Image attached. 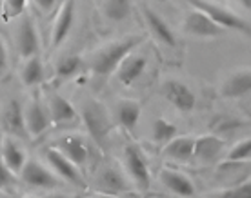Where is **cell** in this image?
Instances as JSON below:
<instances>
[{
	"instance_id": "8992f818",
	"label": "cell",
	"mask_w": 251,
	"mask_h": 198,
	"mask_svg": "<svg viewBox=\"0 0 251 198\" xmlns=\"http://www.w3.org/2000/svg\"><path fill=\"white\" fill-rule=\"evenodd\" d=\"M186 31L195 35V37L202 38H213L220 37L226 33V27L219 25L215 20H211L206 13H202L201 9H195L186 17Z\"/></svg>"
},
{
	"instance_id": "277c9868",
	"label": "cell",
	"mask_w": 251,
	"mask_h": 198,
	"mask_svg": "<svg viewBox=\"0 0 251 198\" xmlns=\"http://www.w3.org/2000/svg\"><path fill=\"white\" fill-rule=\"evenodd\" d=\"M124 160H126V167L131 174V178L135 180L142 191H148L150 189V169H148V162L142 156L140 149L137 146H126L124 149Z\"/></svg>"
},
{
	"instance_id": "5bb4252c",
	"label": "cell",
	"mask_w": 251,
	"mask_h": 198,
	"mask_svg": "<svg viewBox=\"0 0 251 198\" xmlns=\"http://www.w3.org/2000/svg\"><path fill=\"white\" fill-rule=\"evenodd\" d=\"M251 91V71H240V73L231 74L224 86H222V95L227 99H239Z\"/></svg>"
},
{
	"instance_id": "8fae6325",
	"label": "cell",
	"mask_w": 251,
	"mask_h": 198,
	"mask_svg": "<svg viewBox=\"0 0 251 198\" xmlns=\"http://www.w3.org/2000/svg\"><path fill=\"white\" fill-rule=\"evenodd\" d=\"M73 22H75V0H66L58 13L55 27H53V46L55 48L66 40L73 27Z\"/></svg>"
},
{
	"instance_id": "4fadbf2b",
	"label": "cell",
	"mask_w": 251,
	"mask_h": 198,
	"mask_svg": "<svg viewBox=\"0 0 251 198\" xmlns=\"http://www.w3.org/2000/svg\"><path fill=\"white\" fill-rule=\"evenodd\" d=\"M160 180L171 193H175L178 197H191V195H195L193 184L182 173H176V171H171V169H162L160 171Z\"/></svg>"
},
{
	"instance_id": "83f0119b",
	"label": "cell",
	"mask_w": 251,
	"mask_h": 198,
	"mask_svg": "<svg viewBox=\"0 0 251 198\" xmlns=\"http://www.w3.org/2000/svg\"><path fill=\"white\" fill-rule=\"evenodd\" d=\"M251 156V140H244V142L237 144L235 148L227 153V162H242Z\"/></svg>"
},
{
	"instance_id": "d6a6232c",
	"label": "cell",
	"mask_w": 251,
	"mask_h": 198,
	"mask_svg": "<svg viewBox=\"0 0 251 198\" xmlns=\"http://www.w3.org/2000/svg\"><path fill=\"white\" fill-rule=\"evenodd\" d=\"M37 2V6L40 7V9H44V11H50L51 7L55 6V2L57 0H35Z\"/></svg>"
},
{
	"instance_id": "ffe728a7",
	"label": "cell",
	"mask_w": 251,
	"mask_h": 198,
	"mask_svg": "<svg viewBox=\"0 0 251 198\" xmlns=\"http://www.w3.org/2000/svg\"><path fill=\"white\" fill-rule=\"evenodd\" d=\"M144 15H146V20H148V24H150L151 31L153 35L160 40V42L168 44V46H175V35L173 31L170 29V25L164 22V19L160 15H157L155 11H151V9H144Z\"/></svg>"
},
{
	"instance_id": "3957f363",
	"label": "cell",
	"mask_w": 251,
	"mask_h": 198,
	"mask_svg": "<svg viewBox=\"0 0 251 198\" xmlns=\"http://www.w3.org/2000/svg\"><path fill=\"white\" fill-rule=\"evenodd\" d=\"M46 158L50 162V166L53 167L64 180H68L69 184H73V186H76V187H86L84 178H82L80 171H78V166H76L75 162L69 160L68 156L64 155L58 148L46 149Z\"/></svg>"
},
{
	"instance_id": "9c48e42d",
	"label": "cell",
	"mask_w": 251,
	"mask_h": 198,
	"mask_svg": "<svg viewBox=\"0 0 251 198\" xmlns=\"http://www.w3.org/2000/svg\"><path fill=\"white\" fill-rule=\"evenodd\" d=\"M57 148L62 151L64 155L68 156L69 160L75 162L78 167L84 166L89 158L88 144L84 142L80 136H75V135L64 136V138H60V140L57 142Z\"/></svg>"
},
{
	"instance_id": "cb8c5ba5",
	"label": "cell",
	"mask_w": 251,
	"mask_h": 198,
	"mask_svg": "<svg viewBox=\"0 0 251 198\" xmlns=\"http://www.w3.org/2000/svg\"><path fill=\"white\" fill-rule=\"evenodd\" d=\"M22 80L25 86H37L44 80V66L38 60L37 56H31L22 71Z\"/></svg>"
},
{
	"instance_id": "603a6c76",
	"label": "cell",
	"mask_w": 251,
	"mask_h": 198,
	"mask_svg": "<svg viewBox=\"0 0 251 198\" xmlns=\"http://www.w3.org/2000/svg\"><path fill=\"white\" fill-rule=\"evenodd\" d=\"M104 13L109 20L113 22H122L129 17L131 13V0H106L104 4Z\"/></svg>"
},
{
	"instance_id": "7c38bea8",
	"label": "cell",
	"mask_w": 251,
	"mask_h": 198,
	"mask_svg": "<svg viewBox=\"0 0 251 198\" xmlns=\"http://www.w3.org/2000/svg\"><path fill=\"white\" fill-rule=\"evenodd\" d=\"M17 44H19L20 55L25 56V58L35 56V53L38 51V35L35 25H33V22L29 19H24L20 22Z\"/></svg>"
},
{
	"instance_id": "ba28073f",
	"label": "cell",
	"mask_w": 251,
	"mask_h": 198,
	"mask_svg": "<svg viewBox=\"0 0 251 198\" xmlns=\"http://www.w3.org/2000/svg\"><path fill=\"white\" fill-rule=\"evenodd\" d=\"M22 180L27 186L33 187H42V189H53L58 186V180L53 173H50L42 164L37 160H27L22 167Z\"/></svg>"
},
{
	"instance_id": "ac0fdd59",
	"label": "cell",
	"mask_w": 251,
	"mask_h": 198,
	"mask_svg": "<svg viewBox=\"0 0 251 198\" xmlns=\"http://www.w3.org/2000/svg\"><path fill=\"white\" fill-rule=\"evenodd\" d=\"M146 64L148 62H146L144 56H129V58H124L119 69V80L124 86H131L133 82L137 80V78H140V74L144 73Z\"/></svg>"
},
{
	"instance_id": "7a4b0ae2",
	"label": "cell",
	"mask_w": 251,
	"mask_h": 198,
	"mask_svg": "<svg viewBox=\"0 0 251 198\" xmlns=\"http://www.w3.org/2000/svg\"><path fill=\"white\" fill-rule=\"evenodd\" d=\"M137 44H138V38H127V40L107 46L106 50L100 51L99 56L95 58L93 71L97 74H100V76L111 74L122 64V60H124L126 56L131 53V50Z\"/></svg>"
},
{
	"instance_id": "52a82bcc",
	"label": "cell",
	"mask_w": 251,
	"mask_h": 198,
	"mask_svg": "<svg viewBox=\"0 0 251 198\" xmlns=\"http://www.w3.org/2000/svg\"><path fill=\"white\" fill-rule=\"evenodd\" d=\"M162 95L168 99L170 104H173L178 109V111L188 113L191 111L197 104V99H195L193 91L189 89L186 84L178 80H168L162 87Z\"/></svg>"
},
{
	"instance_id": "d6986e66",
	"label": "cell",
	"mask_w": 251,
	"mask_h": 198,
	"mask_svg": "<svg viewBox=\"0 0 251 198\" xmlns=\"http://www.w3.org/2000/svg\"><path fill=\"white\" fill-rule=\"evenodd\" d=\"M50 113L51 120L57 124H64V122H71L76 118V111L73 104L66 100L60 95H51L50 99Z\"/></svg>"
},
{
	"instance_id": "4dcf8cb0",
	"label": "cell",
	"mask_w": 251,
	"mask_h": 198,
	"mask_svg": "<svg viewBox=\"0 0 251 198\" xmlns=\"http://www.w3.org/2000/svg\"><path fill=\"white\" fill-rule=\"evenodd\" d=\"M27 0H6V19H13V17H19L20 13L25 9Z\"/></svg>"
},
{
	"instance_id": "836d02e7",
	"label": "cell",
	"mask_w": 251,
	"mask_h": 198,
	"mask_svg": "<svg viewBox=\"0 0 251 198\" xmlns=\"http://www.w3.org/2000/svg\"><path fill=\"white\" fill-rule=\"evenodd\" d=\"M237 2H240L244 7H248V9H251V0H237Z\"/></svg>"
},
{
	"instance_id": "1f68e13d",
	"label": "cell",
	"mask_w": 251,
	"mask_h": 198,
	"mask_svg": "<svg viewBox=\"0 0 251 198\" xmlns=\"http://www.w3.org/2000/svg\"><path fill=\"white\" fill-rule=\"evenodd\" d=\"M6 64H7L6 46H4V42H2V38H0V74L4 73V69H6Z\"/></svg>"
},
{
	"instance_id": "f1b7e54d",
	"label": "cell",
	"mask_w": 251,
	"mask_h": 198,
	"mask_svg": "<svg viewBox=\"0 0 251 198\" xmlns=\"http://www.w3.org/2000/svg\"><path fill=\"white\" fill-rule=\"evenodd\" d=\"M222 198H251V182H244L240 186H235L231 189L220 193Z\"/></svg>"
},
{
	"instance_id": "5b68a950",
	"label": "cell",
	"mask_w": 251,
	"mask_h": 198,
	"mask_svg": "<svg viewBox=\"0 0 251 198\" xmlns=\"http://www.w3.org/2000/svg\"><path fill=\"white\" fill-rule=\"evenodd\" d=\"M82 118H84V124L88 127L89 135L93 136L97 142H102L109 131V118H107L104 107L97 102H89L82 111Z\"/></svg>"
},
{
	"instance_id": "484cf974",
	"label": "cell",
	"mask_w": 251,
	"mask_h": 198,
	"mask_svg": "<svg viewBox=\"0 0 251 198\" xmlns=\"http://www.w3.org/2000/svg\"><path fill=\"white\" fill-rule=\"evenodd\" d=\"M102 186L104 189L109 193H122V191H127V186H126L124 178L120 176V173H117L115 169H107L104 171L102 174Z\"/></svg>"
},
{
	"instance_id": "2e32d148",
	"label": "cell",
	"mask_w": 251,
	"mask_h": 198,
	"mask_svg": "<svg viewBox=\"0 0 251 198\" xmlns=\"http://www.w3.org/2000/svg\"><path fill=\"white\" fill-rule=\"evenodd\" d=\"M224 148V142L217 138V136H202V138H195V153L193 156L202 162L215 160L219 153Z\"/></svg>"
},
{
	"instance_id": "f546056e",
	"label": "cell",
	"mask_w": 251,
	"mask_h": 198,
	"mask_svg": "<svg viewBox=\"0 0 251 198\" xmlns=\"http://www.w3.org/2000/svg\"><path fill=\"white\" fill-rule=\"evenodd\" d=\"M15 182V173L6 166V162L0 160V191L4 189H9Z\"/></svg>"
},
{
	"instance_id": "9a60e30c",
	"label": "cell",
	"mask_w": 251,
	"mask_h": 198,
	"mask_svg": "<svg viewBox=\"0 0 251 198\" xmlns=\"http://www.w3.org/2000/svg\"><path fill=\"white\" fill-rule=\"evenodd\" d=\"M25 125H27V131L33 136L42 135L50 127V117H48V113L44 111V107L38 102H33L27 107V111H25Z\"/></svg>"
},
{
	"instance_id": "4316f807",
	"label": "cell",
	"mask_w": 251,
	"mask_h": 198,
	"mask_svg": "<svg viewBox=\"0 0 251 198\" xmlns=\"http://www.w3.org/2000/svg\"><path fill=\"white\" fill-rule=\"evenodd\" d=\"M80 68V58L78 56H66L57 66V76L58 78H69L78 71Z\"/></svg>"
},
{
	"instance_id": "44dd1931",
	"label": "cell",
	"mask_w": 251,
	"mask_h": 198,
	"mask_svg": "<svg viewBox=\"0 0 251 198\" xmlns=\"http://www.w3.org/2000/svg\"><path fill=\"white\" fill-rule=\"evenodd\" d=\"M2 160L6 162V166L9 167L15 174L20 173L25 164V156H24V153H22V149L13 142L11 138H6L4 144H2Z\"/></svg>"
},
{
	"instance_id": "30bf717a",
	"label": "cell",
	"mask_w": 251,
	"mask_h": 198,
	"mask_svg": "<svg viewBox=\"0 0 251 198\" xmlns=\"http://www.w3.org/2000/svg\"><path fill=\"white\" fill-rule=\"evenodd\" d=\"M2 124H4V129L7 133H11L15 136H24L25 135V115L22 111V107L17 100H11L7 102V105L2 111Z\"/></svg>"
},
{
	"instance_id": "d4e9b609",
	"label": "cell",
	"mask_w": 251,
	"mask_h": 198,
	"mask_svg": "<svg viewBox=\"0 0 251 198\" xmlns=\"http://www.w3.org/2000/svg\"><path fill=\"white\" fill-rule=\"evenodd\" d=\"M176 135H178V129H176L173 124H170L168 120L157 118V120L153 122V138H155V142L168 144L170 140H173Z\"/></svg>"
},
{
	"instance_id": "6da1fadb",
	"label": "cell",
	"mask_w": 251,
	"mask_h": 198,
	"mask_svg": "<svg viewBox=\"0 0 251 198\" xmlns=\"http://www.w3.org/2000/svg\"><path fill=\"white\" fill-rule=\"evenodd\" d=\"M188 2L195 9H201L202 13H206L209 19L215 20V22L219 25H222V27L251 35V25L248 24L244 19H240L239 15H235V13H231L229 9H226V7L219 6V4H215V2H209V0H188Z\"/></svg>"
},
{
	"instance_id": "7402d4cb",
	"label": "cell",
	"mask_w": 251,
	"mask_h": 198,
	"mask_svg": "<svg viewBox=\"0 0 251 198\" xmlns=\"http://www.w3.org/2000/svg\"><path fill=\"white\" fill-rule=\"evenodd\" d=\"M140 118V105L135 100H122L119 104V122L126 129H135Z\"/></svg>"
},
{
	"instance_id": "e0dca14e",
	"label": "cell",
	"mask_w": 251,
	"mask_h": 198,
	"mask_svg": "<svg viewBox=\"0 0 251 198\" xmlns=\"http://www.w3.org/2000/svg\"><path fill=\"white\" fill-rule=\"evenodd\" d=\"M166 156H170L173 160L178 162H186L189 160L195 153V138L191 136H180V138H173L166 144V149H164Z\"/></svg>"
}]
</instances>
